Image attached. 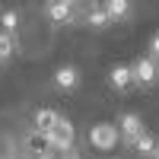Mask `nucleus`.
<instances>
[{
  "mask_svg": "<svg viewBox=\"0 0 159 159\" xmlns=\"http://www.w3.org/2000/svg\"><path fill=\"white\" fill-rule=\"evenodd\" d=\"M48 143H51V150H70L73 147V140H76V127H73V121H67V118L61 115V121L48 130Z\"/></svg>",
  "mask_w": 159,
  "mask_h": 159,
  "instance_id": "1",
  "label": "nucleus"
},
{
  "mask_svg": "<svg viewBox=\"0 0 159 159\" xmlns=\"http://www.w3.org/2000/svg\"><path fill=\"white\" fill-rule=\"evenodd\" d=\"M118 140H121V130H118L115 124H92L89 127V143L96 150H115L118 147Z\"/></svg>",
  "mask_w": 159,
  "mask_h": 159,
  "instance_id": "2",
  "label": "nucleus"
},
{
  "mask_svg": "<svg viewBox=\"0 0 159 159\" xmlns=\"http://www.w3.org/2000/svg\"><path fill=\"white\" fill-rule=\"evenodd\" d=\"M118 121H121V143L134 150L137 137H143V134H147V127H143V118H140L137 111H124L121 118H118Z\"/></svg>",
  "mask_w": 159,
  "mask_h": 159,
  "instance_id": "3",
  "label": "nucleus"
},
{
  "mask_svg": "<svg viewBox=\"0 0 159 159\" xmlns=\"http://www.w3.org/2000/svg\"><path fill=\"white\" fill-rule=\"evenodd\" d=\"M159 80V64L153 61V57H140L137 64H134V83H140V86H153Z\"/></svg>",
  "mask_w": 159,
  "mask_h": 159,
  "instance_id": "4",
  "label": "nucleus"
},
{
  "mask_svg": "<svg viewBox=\"0 0 159 159\" xmlns=\"http://www.w3.org/2000/svg\"><path fill=\"white\" fill-rule=\"evenodd\" d=\"M73 16H76V7L67 3V0H54V3H48V19L54 22V25H67V22H73Z\"/></svg>",
  "mask_w": 159,
  "mask_h": 159,
  "instance_id": "5",
  "label": "nucleus"
},
{
  "mask_svg": "<svg viewBox=\"0 0 159 159\" xmlns=\"http://www.w3.org/2000/svg\"><path fill=\"white\" fill-rule=\"evenodd\" d=\"M108 80H111L115 89H127L130 83H134V67H127V64H115L111 73H108Z\"/></svg>",
  "mask_w": 159,
  "mask_h": 159,
  "instance_id": "6",
  "label": "nucleus"
},
{
  "mask_svg": "<svg viewBox=\"0 0 159 159\" xmlns=\"http://www.w3.org/2000/svg\"><path fill=\"white\" fill-rule=\"evenodd\" d=\"M76 83H80V70H76V67L64 64V67L54 70V86H61V89H73Z\"/></svg>",
  "mask_w": 159,
  "mask_h": 159,
  "instance_id": "7",
  "label": "nucleus"
},
{
  "mask_svg": "<svg viewBox=\"0 0 159 159\" xmlns=\"http://www.w3.org/2000/svg\"><path fill=\"white\" fill-rule=\"evenodd\" d=\"M57 121H61V115H57L54 108H38V111H35V130H38V134H48Z\"/></svg>",
  "mask_w": 159,
  "mask_h": 159,
  "instance_id": "8",
  "label": "nucleus"
},
{
  "mask_svg": "<svg viewBox=\"0 0 159 159\" xmlns=\"http://www.w3.org/2000/svg\"><path fill=\"white\" fill-rule=\"evenodd\" d=\"M86 22L92 25V29H105V25H111V16H108V10H105V3L102 7H92L89 16H86Z\"/></svg>",
  "mask_w": 159,
  "mask_h": 159,
  "instance_id": "9",
  "label": "nucleus"
},
{
  "mask_svg": "<svg viewBox=\"0 0 159 159\" xmlns=\"http://www.w3.org/2000/svg\"><path fill=\"white\" fill-rule=\"evenodd\" d=\"M105 10H108L111 22H121L127 13H130V3H127V0H108V3H105Z\"/></svg>",
  "mask_w": 159,
  "mask_h": 159,
  "instance_id": "10",
  "label": "nucleus"
},
{
  "mask_svg": "<svg viewBox=\"0 0 159 159\" xmlns=\"http://www.w3.org/2000/svg\"><path fill=\"white\" fill-rule=\"evenodd\" d=\"M156 140L150 137V134H143V137H137V143H134V153H140V156H156Z\"/></svg>",
  "mask_w": 159,
  "mask_h": 159,
  "instance_id": "11",
  "label": "nucleus"
},
{
  "mask_svg": "<svg viewBox=\"0 0 159 159\" xmlns=\"http://www.w3.org/2000/svg\"><path fill=\"white\" fill-rule=\"evenodd\" d=\"M0 57H3V61H10L13 57V35H0Z\"/></svg>",
  "mask_w": 159,
  "mask_h": 159,
  "instance_id": "12",
  "label": "nucleus"
},
{
  "mask_svg": "<svg viewBox=\"0 0 159 159\" xmlns=\"http://www.w3.org/2000/svg\"><path fill=\"white\" fill-rule=\"evenodd\" d=\"M16 25H19V16H16L13 10H7V13H3V32L13 35V29H16Z\"/></svg>",
  "mask_w": 159,
  "mask_h": 159,
  "instance_id": "13",
  "label": "nucleus"
},
{
  "mask_svg": "<svg viewBox=\"0 0 159 159\" xmlns=\"http://www.w3.org/2000/svg\"><path fill=\"white\" fill-rule=\"evenodd\" d=\"M45 159H80V156H76V150L70 147V150H51Z\"/></svg>",
  "mask_w": 159,
  "mask_h": 159,
  "instance_id": "14",
  "label": "nucleus"
},
{
  "mask_svg": "<svg viewBox=\"0 0 159 159\" xmlns=\"http://www.w3.org/2000/svg\"><path fill=\"white\" fill-rule=\"evenodd\" d=\"M150 57H153V61H159V32L153 35V42H150Z\"/></svg>",
  "mask_w": 159,
  "mask_h": 159,
  "instance_id": "15",
  "label": "nucleus"
},
{
  "mask_svg": "<svg viewBox=\"0 0 159 159\" xmlns=\"http://www.w3.org/2000/svg\"><path fill=\"white\" fill-rule=\"evenodd\" d=\"M153 159H159V150H156V156H153Z\"/></svg>",
  "mask_w": 159,
  "mask_h": 159,
  "instance_id": "16",
  "label": "nucleus"
}]
</instances>
